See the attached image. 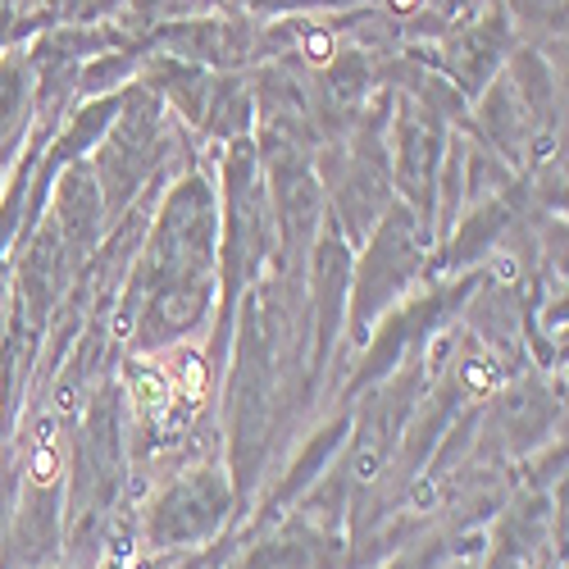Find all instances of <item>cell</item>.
I'll use <instances>...</instances> for the list:
<instances>
[{
	"instance_id": "11",
	"label": "cell",
	"mask_w": 569,
	"mask_h": 569,
	"mask_svg": "<svg viewBox=\"0 0 569 569\" xmlns=\"http://www.w3.org/2000/svg\"><path fill=\"white\" fill-rule=\"evenodd\" d=\"M387 5H392V10H396V14H410V10H415V5H419V0H387Z\"/></svg>"
},
{
	"instance_id": "7",
	"label": "cell",
	"mask_w": 569,
	"mask_h": 569,
	"mask_svg": "<svg viewBox=\"0 0 569 569\" xmlns=\"http://www.w3.org/2000/svg\"><path fill=\"white\" fill-rule=\"evenodd\" d=\"M374 474H378V455H374V451H365L360 461H356V479H360V483H369Z\"/></svg>"
},
{
	"instance_id": "6",
	"label": "cell",
	"mask_w": 569,
	"mask_h": 569,
	"mask_svg": "<svg viewBox=\"0 0 569 569\" xmlns=\"http://www.w3.org/2000/svg\"><path fill=\"white\" fill-rule=\"evenodd\" d=\"M437 497H442V492H437L433 479H419V483L410 488V506H415V510H437Z\"/></svg>"
},
{
	"instance_id": "10",
	"label": "cell",
	"mask_w": 569,
	"mask_h": 569,
	"mask_svg": "<svg viewBox=\"0 0 569 569\" xmlns=\"http://www.w3.org/2000/svg\"><path fill=\"white\" fill-rule=\"evenodd\" d=\"M497 278H506V283H510V278H515V260H506V256H501V260H497Z\"/></svg>"
},
{
	"instance_id": "2",
	"label": "cell",
	"mask_w": 569,
	"mask_h": 569,
	"mask_svg": "<svg viewBox=\"0 0 569 569\" xmlns=\"http://www.w3.org/2000/svg\"><path fill=\"white\" fill-rule=\"evenodd\" d=\"M28 479L37 488H51L60 479V446H55V419L37 424V446H33V461H28Z\"/></svg>"
},
{
	"instance_id": "1",
	"label": "cell",
	"mask_w": 569,
	"mask_h": 569,
	"mask_svg": "<svg viewBox=\"0 0 569 569\" xmlns=\"http://www.w3.org/2000/svg\"><path fill=\"white\" fill-rule=\"evenodd\" d=\"M169 383H173V396H178V401L201 406V401H205V392H210V365H205L196 351H182V356L173 360Z\"/></svg>"
},
{
	"instance_id": "4",
	"label": "cell",
	"mask_w": 569,
	"mask_h": 569,
	"mask_svg": "<svg viewBox=\"0 0 569 569\" xmlns=\"http://www.w3.org/2000/svg\"><path fill=\"white\" fill-rule=\"evenodd\" d=\"M301 51H305V60L328 64V55H332V37H328L323 28H310V33H305V42H301Z\"/></svg>"
},
{
	"instance_id": "3",
	"label": "cell",
	"mask_w": 569,
	"mask_h": 569,
	"mask_svg": "<svg viewBox=\"0 0 569 569\" xmlns=\"http://www.w3.org/2000/svg\"><path fill=\"white\" fill-rule=\"evenodd\" d=\"M137 392H142L146 410H155V415H164L169 401H173V383L160 378V374H151V369H137Z\"/></svg>"
},
{
	"instance_id": "8",
	"label": "cell",
	"mask_w": 569,
	"mask_h": 569,
	"mask_svg": "<svg viewBox=\"0 0 569 569\" xmlns=\"http://www.w3.org/2000/svg\"><path fill=\"white\" fill-rule=\"evenodd\" d=\"M55 406H60V415H73V410H78V392H73V387H60Z\"/></svg>"
},
{
	"instance_id": "5",
	"label": "cell",
	"mask_w": 569,
	"mask_h": 569,
	"mask_svg": "<svg viewBox=\"0 0 569 569\" xmlns=\"http://www.w3.org/2000/svg\"><path fill=\"white\" fill-rule=\"evenodd\" d=\"M465 383H470L474 392H488V387H497V369L483 365V360H470V365H465Z\"/></svg>"
},
{
	"instance_id": "9",
	"label": "cell",
	"mask_w": 569,
	"mask_h": 569,
	"mask_svg": "<svg viewBox=\"0 0 569 569\" xmlns=\"http://www.w3.org/2000/svg\"><path fill=\"white\" fill-rule=\"evenodd\" d=\"M551 151H555V142H551V137H542V142H537V151H533V160H551Z\"/></svg>"
}]
</instances>
